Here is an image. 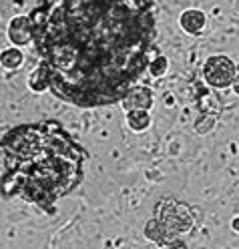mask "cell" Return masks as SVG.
I'll list each match as a JSON object with an SVG mask.
<instances>
[{
  "label": "cell",
  "instance_id": "12",
  "mask_svg": "<svg viewBox=\"0 0 239 249\" xmlns=\"http://www.w3.org/2000/svg\"><path fill=\"white\" fill-rule=\"evenodd\" d=\"M167 69H169V60L165 58V56H157V58H153L151 62H149V72L153 74V76H163L165 72H167Z\"/></svg>",
  "mask_w": 239,
  "mask_h": 249
},
{
  "label": "cell",
  "instance_id": "5",
  "mask_svg": "<svg viewBox=\"0 0 239 249\" xmlns=\"http://www.w3.org/2000/svg\"><path fill=\"white\" fill-rule=\"evenodd\" d=\"M8 40L14 46H24L33 40V22L30 17H17L8 24Z\"/></svg>",
  "mask_w": 239,
  "mask_h": 249
},
{
  "label": "cell",
  "instance_id": "2",
  "mask_svg": "<svg viewBox=\"0 0 239 249\" xmlns=\"http://www.w3.org/2000/svg\"><path fill=\"white\" fill-rule=\"evenodd\" d=\"M0 151L6 173L0 179L4 197L18 195L28 203L55 213V203L83 181L87 153L55 121L10 129Z\"/></svg>",
  "mask_w": 239,
  "mask_h": 249
},
{
  "label": "cell",
  "instance_id": "4",
  "mask_svg": "<svg viewBox=\"0 0 239 249\" xmlns=\"http://www.w3.org/2000/svg\"><path fill=\"white\" fill-rule=\"evenodd\" d=\"M205 81L215 89H225L233 85L235 79V65L233 60L225 54H215L211 58H207L205 67H203Z\"/></svg>",
  "mask_w": 239,
  "mask_h": 249
},
{
  "label": "cell",
  "instance_id": "7",
  "mask_svg": "<svg viewBox=\"0 0 239 249\" xmlns=\"http://www.w3.org/2000/svg\"><path fill=\"white\" fill-rule=\"evenodd\" d=\"M179 24L189 35H201L205 30V26H207V17L197 8H189V10H185L181 14Z\"/></svg>",
  "mask_w": 239,
  "mask_h": 249
},
{
  "label": "cell",
  "instance_id": "9",
  "mask_svg": "<svg viewBox=\"0 0 239 249\" xmlns=\"http://www.w3.org/2000/svg\"><path fill=\"white\" fill-rule=\"evenodd\" d=\"M22 60H24V54L20 53L18 46H8V49H4L0 53V65L8 71L18 69L22 65Z\"/></svg>",
  "mask_w": 239,
  "mask_h": 249
},
{
  "label": "cell",
  "instance_id": "8",
  "mask_svg": "<svg viewBox=\"0 0 239 249\" xmlns=\"http://www.w3.org/2000/svg\"><path fill=\"white\" fill-rule=\"evenodd\" d=\"M145 235H147L151 241L159 243V245H167V243H171V241L175 239L171 233H169L161 223H159L157 219H153V221L147 223V227H145Z\"/></svg>",
  "mask_w": 239,
  "mask_h": 249
},
{
  "label": "cell",
  "instance_id": "6",
  "mask_svg": "<svg viewBox=\"0 0 239 249\" xmlns=\"http://www.w3.org/2000/svg\"><path fill=\"white\" fill-rule=\"evenodd\" d=\"M123 105L129 111H149L153 105V95L149 89H131L123 99Z\"/></svg>",
  "mask_w": 239,
  "mask_h": 249
},
{
  "label": "cell",
  "instance_id": "15",
  "mask_svg": "<svg viewBox=\"0 0 239 249\" xmlns=\"http://www.w3.org/2000/svg\"><path fill=\"white\" fill-rule=\"evenodd\" d=\"M181 249H185V247H181Z\"/></svg>",
  "mask_w": 239,
  "mask_h": 249
},
{
  "label": "cell",
  "instance_id": "14",
  "mask_svg": "<svg viewBox=\"0 0 239 249\" xmlns=\"http://www.w3.org/2000/svg\"><path fill=\"white\" fill-rule=\"evenodd\" d=\"M231 227H233L235 231H239V217H235V219H233V223H231Z\"/></svg>",
  "mask_w": 239,
  "mask_h": 249
},
{
  "label": "cell",
  "instance_id": "10",
  "mask_svg": "<svg viewBox=\"0 0 239 249\" xmlns=\"http://www.w3.org/2000/svg\"><path fill=\"white\" fill-rule=\"evenodd\" d=\"M127 124H129L133 131L141 133V131L149 129L151 115H149V111H129L127 113Z\"/></svg>",
  "mask_w": 239,
  "mask_h": 249
},
{
  "label": "cell",
  "instance_id": "11",
  "mask_svg": "<svg viewBox=\"0 0 239 249\" xmlns=\"http://www.w3.org/2000/svg\"><path fill=\"white\" fill-rule=\"evenodd\" d=\"M28 87L33 89L35 92H42L46 87H49V81H46V74H44V71L38 67L35 72H33V76L28 79Z\"/></svg>",
  "mask_w": 239,
  "mask_h": 249
},
{
  "label": "cell",
  "instance_id": "1",
  "mask_svg": "<svg viewBox=\"0 0 239 249\" xmlns=\"http://www.w3.org/2000/svg\"><path fill=\"white\" fill-rule=\"evenodd\" d=\"M30 22L49 89L71 105L119 103L149 69V0H40Z\"/></svg>",
  "mask_w": 239,
  "mask_h": 249
},
{
  "label": "cell",
  "instance_id": "3",
  "mask_svg": "<svg viewBox=\"0 0 239 249\" xmlns=\"http://www.w3.org/2000/svg\"><path fill=\"white\" fill-rule=\"evenodd\" d=\"M157 221L161 223L171 235H181L193 229V215H191L189 207L179 203V201H161L157 207Z\"/></svg>",
  "mask_w": 239,
  "mask_h": 249
},
{
  "label": "cell",
  "instance_id": "13",
  "mask_svg": "<svg viewBox=\"0 0 239 249\" xmlns=\"http://www.w3.org/2000/svg\"><path fill=\"white\" fill-rule=\"evenodd\" d=\"M233 90L239 95V74H235V79H233Z\"/></svg>",
  "mask_w": 239,
  "mask_h": 249
}]
</instances>
